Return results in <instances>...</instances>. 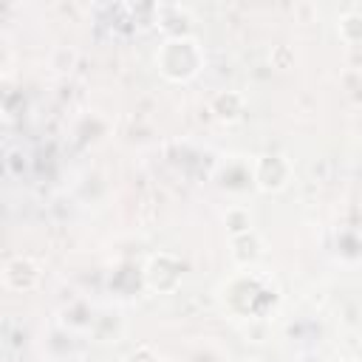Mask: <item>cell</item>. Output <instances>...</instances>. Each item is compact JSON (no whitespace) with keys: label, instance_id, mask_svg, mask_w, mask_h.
<instances>
[{"label":"cell","instance_id":"6da1fadb","mask_svg":"<svg viewBox=\"0 0 362 362\" xmlns=\"http://www.w3.org/2000/svg\"><path fill=\"white\" fill-rule=\"evenodd\" d=\"M277 303V288L257 272H240L223 286V305L240 320H257Z\"/></svg>","mask_w":362,"mask_h":362},{"label":"cell","instance_id":"7a4b0ae2","mask_svg":"<svg viewBox=\"0 0 362 362\" xmlns=\"http://www.w3.org/2000/svg\"><path fill=\"white\" fill-rule=\"evenodd\" d=\"M204 62V54H201V45L198 40H192L189 34L187 37H167L156 54V65L161 71L164 79L170 82H187L198 74Z\"/></svg>","mask_w":362,"mask_h":362},{"label":"cell","instance_id":"3957f363","mask_svg":"<svg viewBox=\"0 0 362 362\" xmlns=\"http://www.w3.org/2000/svg\"><path fill=\"white\" fill-rule=\"evenodd\" d=\"M181 269H184V266H181L178 257L161 252V255H153V257H150V263L144 266L141 277H144V286H147V288H153V291H158V294H170V291H175L178 283H181Z\"/></svg>","mask_w":362,"mask_h":362},{"label":"cell","instance_id":"277c9868","mask_svg":"<svg viewBox=\"0 0 362 362\" xmlns=\"http://www.w3.org/2000/svg\"><path fill=\"white\" fill-rule=\"evenodd\" d=\"M252 178H255V187H257V189H263V192H277V189H283V187L288 184V178H291V164H288L283 156H277V153H266V156H260V158L255 161Z\"/></svg>","mask_w":362,"mask_h":362},{"label":"cell","instance_id":"5b68a950","mask_svg":"<svg viewBox=\"0 0 362 362\" xmlns=\"http://www.w3.org/2000/svg\"><path fill=\"white\" fill-rule=\"evenodd\" d=\"M37 277H40V272H37V266H34L28 257H14V260H8V263H6V272H3L6 286L14 288V291H28V288H34V286H37Z\"/></svg>","mask_w":362,"mask_h":362},{"label":"cell","instance_id":"8992f818","mask_svg":"<svg viewBox=\"0 0 362 362\" xmlns=\"http://www.w3.org/2000/svg\"><path fill=\"white\" fill-rule=\"evenodd\" d=\"M243 107H246V102H243V96L238 90H223V93H218L212 99V113L221 122H238L243 116Z\"/></svg>","mask_w":362,"mask_h":362},{"label":"cell","instance_id":"52a82bcc","mask_svg":"<svg viewBox=\"0 0 362 362\" xmlns=\"http://www.w3.org/2000/svg\"><path fill=\"white\" fill-rule=\"evenodd\" d=\"M232 257H235V263H240V266H252V263L260 257V238L255 235V229L246 232V235L232 238Z\"/></svg>","mask_w":362,"mask_h":362},{"label":"cell","instance_id":"ba28073f","mask_svg":"<svg viewBox=\"0 0 362 362\" xmlns=\"http://www.w3.org/2000/svg\"><path fill=\"white\" fill-rule=\"evenodd\" d=\"M223 221H226V229H229L232 238L252 232V215H249V209H243V206H232V209H226Z\"/></svg>","mask_w":362,"mask_h":362},{"label":"cell","instance_id":"9c48e42d","mask_svg":"<svg viewBox=\"0 0 362 362\" xmlns=\"http://www.w3.org/2000/svg\"><path fill=\"white\" fill-rule=\"evenodd\" d=\"M223 181V187H229V189H246L249 184H255V178H252V170H246L243 164H229L226 170H223V175H221Z\"/></svg>","mask_w":362,"mask_h":362},{"label":"cell","instance_id":"30bf717a","mask_svg":"<svg viewBox=\"0 0 362 362\" xmlns=\"http://www.w3.org/2000/svg\"><path fill=\"white\" fill-rule=\"evenodd\" d=\"M339 37L345 42H362V14L351 11V14H342L339 17Z\"/></svg>","mask_w":362,"mask_h":362},{"label":"cell","instance_id":"8fae6325","mask_svg":"<svg viewBox=\"0 0 362 362\" xmlns=\"http://www.w3.org/2000/svg\"><path fill=\"white\" fill-rule=\"evenodd\" d=\"M130 362H156V356H153L150 348H139V351L130 356Z\"/></svg>","mask_w":362,"mask_h":362},{"label":"cell","instance_id":"7c38bea8","mask_svg":"<svg viewBox=\"0 0 362 362\" xmlns=\"http://www.w3.org/2000/svg\"><path fill=\"white\" fill-rule=\"evenodd\" d=\"M246 362H263V359H246Z\"/></svg>","mask_w":362,"mask_h":362},{"label":"cell","instance_id":"4fadbf2b","mask_svg":"<svg viewBox=\"0 0 362 362\" xmlns=\"http://www.w3.org/2000/svg\"><path fill=\"white\" fill-rule=\"evenodd\" d=\"M351 362H356V359H351Z\"/></svg>","mask_w":362,"mask_h":362}]
</instances>
